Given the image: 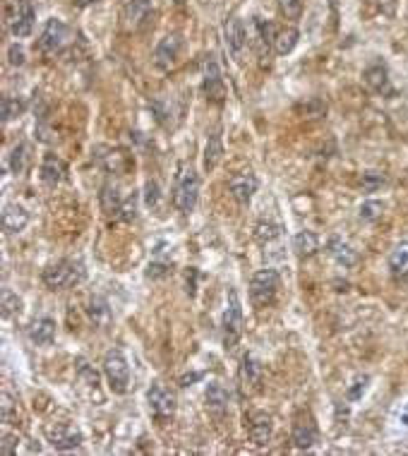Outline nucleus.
<instances>
[{
  "label": "nucleus",
  "instance_id": "nucleus-28",
  "mask_svg": "<svg viewBox=\"0 0 408 456\" xmlns=\"http://www.w3.org/2000/svg\"><path fill=\"white\" fill-rule=\"evenodd\" d=\"M123 202H125V199L120 197V192H118L116 185H104V190H101V209L106 211V214H120Z\"/></svg>",
  "mask_w": 408,
  "mask_h": 456
},
{
  "label": "nucleus",
  "instance_id": "nucleus-1",
  "mask_svg": "<svg viewBox=\"0 0 408 456\" xmlns=\"http://www.w3.org/2000/svg\"><path fill=\"white\" fill-rule=\"evenodd\" d=\"M82 279H85V266H82V262H75V259H61L56 264H49L44 269V274H41L44 286L51 288V291L73 288Z\"/></svg>",
  "mask_w": 408,
  "mask_h": 456
},
{
  "label": "nucleus",
  "instance_id": "nucleus-41",
  "mask_svg": "<svg viewBox=\"0 0 408 456\" xmlns=\"http://www.w3.org/2000/svg\"><path fill=\"white\" fill-rule=\"evenodd\" d=\"M368 382H370V377H360V380H356V384H353V387L348 389V399H351V401H358L360 396L365 394V389H368Z\"/></svg>",
  "mask_w": 408,
  "mask_h": 456
},
{
  "label": "nucleus",
  "instance_id": "nucleus-3",
  "mask_svg": "<svg viewBox=\"0 0 408 456\" xmlns=\"http://www.w3.org/2000/svg\"><path fill=\"white\" fill-rule=\"evenodd\" d=\"M281 279L274 269H262L252 276L250 281V303L255 310H264V307L274 305L276 295H279Z\"/></svg>",
  "mask_w": 408,
  "mask_h": 456
},
{
  "label": "nucleus",
  "instance_id": "nucleus-18",
  "mask_svg": "<svg viewBox=\"0 0 408 456\" xmlns=\"http://www.w3.org/2000/svg\"><path fill=\"white\" fill-rule=\"evenodd\" d=\"M271 418L267 413H252L250 420H247V435H250V440L257 444V447H264L269 440H271Z\"/></svg>",
  "mask_w": 408,
  "mask_h": 456
},
{
  "label": "nucleus",
  "instance_id": "nucleus-39",
  "mask_svg": "<svg viewBox=\"0 0 408 456\" xmlns=\"http://www.w3.org/2000/svg\"><path fill=\"white\" fill-rule=\"evenodd\" d=\"M159 197H161V190H159V183L156 180H149L144 187V202L149 207H156L159 204Z\"/></svg>",
  "mask_w": 408,
  "mask_h": 456
},
{
  "label": "nucleus",
  "instance_id": "nucleus-42",
  "mask_svg": "<svg viewBox=\"0 0 408 456\" xmlns=\"http://www.w3.org/2000/svg\"><path fill=\"white\" fill-rule=\"evenodd\" d=\"M17 437L15 435H10V432H5L3 435V447H0V452H3L5 456H13L17 452Z\"/></svg>",
  "mask_w": 408,
  "mask_h": 456
},
{
  "label": "nucleus",
  "instance_id": "nucleus-20",
  "mask_svg": "<svg viewBox=\"0 0 408 456\" xmlns=\"http://www.w3.org/2000/svg\"><path fill=\"white\" fill-rule=\"evenodd\" d=\"M327 252H329V257H332L334 262L341 264V266H356L358 264V252L353 250L346 240L336 238V235H334V238H329Z\"/></svg>",
  "mask_w": 408,
  "mask_h": 456
},
{
  "label": "nucleus",
  "instance_id": "nucleus-22",
  "mask_svg": "<svg viewBox=\"0 0 408 456\" xmlns=\"http://www.w3.org/2000/svg\"><path fill=\"white\" fill-rule=\"evenodd\" d=\"M240 380H242V387L255 392L259 389V382H262V368L252 355H245L242 358V365H240Z\"/></svg>",
  "mask_w": 408,
  "mask_h": 456
},
{
  "label": "nucleus",
  "instance_id": "nucleus-19",
  "mask_svg": "<svg viewBox=\"0 0 408 456\" xmlns=\"http://www.w3.org/2000/svg\"><path fill=\"white\" fill-rule=\"evenodd\" d=\"M65 178V164L56 154H46L44 161H41V180H44L46 187H56L61 185Z\"/></svg>",
  "mask_w": 408,
  "mask_h": 456
},
{
  "label": "nucleus",
  "instance_id": "nucleus-34",
  "mask_svg": "<svg viewBox=\"0 0 408 456\" xmlns=\"http://www.w3.org/2000/svg\"><path fill=\"white\" fill-rule=\"evenodd\" d=\"M257 240L259 242H269V240H276L281 235V226L276 223H257V230H255Z\"/></svg>",
  "mask_w": 408,
  "mask_h": 456
},
{
  "label": "nucleus",
  "instance_id": "nucleus-2",
  "mask_svg": "<svg viewBox=\"0 0 408 456\" xmlns=\"http://www.w3.org/2000/svg\"><path fill=\"white\" fill-rule=\"evenodd\" d=\"M199 175L194 173V168L190 166H183L178 178H175V185H173V207L180 211V214H190V211L197 207L199 199Z\"/></svg>",
  "mask_w": 408,
  "mask_h": 456
},
{
  "label": "nucleus",
  "instance_id": "nucleus-24",
  "mask_svg": "<svg viewBox=\"0 0 408 456\" xmlns=\"http://www.w3.org/2000/svg\"><path fill=\"white\" fill-rule=\"evenodd\" d=\"M389 269L396 279H408V240L399 242L389 254Z\"/></svg>",
  "mask_w": 408,
  "mask_h": 456
},
{
  "label": "nucleus",
  "instance_id": "nucleus-11",
  "mask_svg": "<svg viewBox=\"0 0 408 456\" xmlns=\"http://www.w3.org/2000/svg\"><path fill=\"white\" fill-rule=\"evenodd\" d=\"M46 437H49L51 447L58 452H68L82 444V432L80 428H75L73 423H56L46 428Z\"/></svg>",
  "mask_w": 408,
  "mask_h": 456
},
{
  "label": "nucleus",
  "instance_id": "nucleus-10",
  "mask_svg": "<svg viewBox=\"0 0 408 456\" xmlns=\"http://www.w3.org/2000/svg\"><path fill=\"white\" fill-rule=\"evenodd\" d=\"M202 92L206 94V99L214 104H221L226 99V85H223L221 70H218V63L214 58H206L204 61V70H202Z\"/></svg>",
  "mask_w": 408,
  "mask_h": 456
},
{
  "label": "nucleus",
  "instance_id": "nucleus-15",
  "mask_svg": "<svg viewBox=\"0 0 408 456\" xmlns=\"http://www.w3.org/2000/svg\"><path fill=\"white\" fill-rule=\"evenodd\" d=\"M228 190L233 195V199L238 204H250L252 195L257 192V178L250 175V173H240V175H233L228 183Z\"/></svg>",
  "mask_w": 408,
  "mask_h": 456
},
{
  "label": "nucleus",
  "instance_id": "nucleus-12",
  "mask_svg": "<svg viewBox=\"0 0 408 456\" xmlns=\"http://www.w3.org/2000/svg\"><path fill=\"white\" fill-rule=\"evenodd\" d=\"M317 437H319V430H317L315 418H312L307 411H300L293 420V444L298 449H310V447H315Z\"/></svg>",
  "mask_w": 408,
  "mask_h": 456
},
{
  "label": "nucleus",
  "instance_id": "nucleus-40",
  "mask_svg": "<svg viewBox=\"0 0 408 456\" xmlns=\"http://www.w3.org/2000/svg\"><path fill=\"white\" fill-rule=\"evenodd\" d=\"M168 269H171L168 262H149V266H147V276H149V279H161V276L168 274Z\"/></svg>",
  "mask_w": 408,
  "mask_h": 456
},
{
  "label": "nucleus",
  "instance_id": "nucleus-29",
  "mask_svg": "<svg viewBox=\"0 0 408 456\" xmlns=\"http://www.w3.org/2000/svg\"><path fill=\"white\" fill-rule=\"evenodd\" d=\"M89 317L94 324H99V327H106V324L111 322V310H109V303L101 298V295H94L89 300Z\"/></svg>",
  "mask_w": 408,
  "mask_h": 456
},
{
  "label": "nucleus",
  "instance_id": "nucleus-23",
  "mask_svg": "<svg viewBox=\"0 0 408 456\" xmlns=\"http://www.w3.org/2000/svg\"><path fill=\"white\" fill-rule=\"evenodd\" d=\"M319 250V238L312 230H300V233L293 235V252L298 254L300 259L312 257Z\"/></svg>",
  "mask_w": 408,
  "mask_h": 456
},
{
  "label": "nucleus",
  "instance_id": "nucleus-6",
  "mask_svg": "<svg viewBox=\"0 0 408 456\" xmlns=\"http://www.w3.org/2000/svg\"><path fill=\"white\" fill-rule=\"evenodd\" d=\"M152 15H154L152 0H130L120 13V27L125 32H140L142 27L149 25Z\"/></svg>",
  "mask_w": 408,
  "mask_h": 456
},
{
  "label": "nucleus",
  "instance_id": "nucleus-35",
  "mask_svg": "<svg viewBox=\"0 0 408 456\" xmlns=\"http://www.w3.org/2000/svg\"><path fill=\"white\" fill-rule=\"evenodd\" d=\"M77 372H80V377H82V380H85L87 384H89V387H94V389L99 387V375H97V370L89 368V363H87L85 358L77 360Z\"/></svg>",
  "mask_w": 408,
  "mask_h": 456
},
{
  "label": "nucleus",
  "instance_id": "nucleus-25",
  "mask_svg": "<svg viewBox=\"0 0 408 456\" xmlns=\"http://www.w3.org/2000/svg\"><path fill=\"white\" fill-rule=\"evenodd\" d=\"M298 41H300V32L295 27H286V29H281L279 34H276V39H274V51L279 53V56H288L295 46H298Z\"/></svg>",
  "mask_w": 408,
  "mask_h": 456
},
{
  "label": "nucleus",
  "instance_id": "nucleus-5",
  "mask_svg": "<svg viewBox=\"0 0 408 456\" xmlns=\"http://www.w3.org/2000/svg\"><path fill=\"white\" fill-rule=\"evenodd\" d=\"M221 327H223V343H226V348H233L242 334V305L235 288L228 291V303H226V310H223Z\"/></svg>",
  "mask_w": 408,
  "mask_h": 456
},
{
  "label": "nucleus",
  "instance_id": "nucleus-38",
  "mask_svg": "<svg viewBox=\"0 0 408 456\" xmlns=\"http://www.w3.org/2000/svg\"><path fill=\"white\" fill-rule=\"evenodd\" d=\"M123 218V221H132L135 216H137V195H130V197L123 202V209H120V214H118Z\"/></svg>",
  "mask_w": 408,
  "mask_h": 456
},
{
  "label": "nucleus",
  "instance_id": "nucleus-37",
  "mask_svg": "<svg viewBox=\"0 0 408 456\" xmlns=\"http://www.w3.org/2000/svg\"><path fill=\"white\" fill-rule=\"evenodd\" d=\"M384 185V175L377 173V171H368V173H363V190L365 192H375L377 187Z\"/></svg>",
  "mask_w": 408,
  "mask_h": 456
},
{
  "label": "nucleus",
  "instance_id": "nucleus-43",
  "mask_svg": "<svg viewBox=\"0 0 408 456\" xmlns=\"http://www.w3.org/2000/svg\"><path fill=\"white\" fill-rule=\"evenodd\" d=\"M10 63L25 65V51H22L20 46H13V49H10Z\"/></svg>",
  "mask_w": 408,
  "mask_h": 456
},
{
  "label": "nucleus",
  "instance_id": "nucleus-9",
  "mask_svg": "<svg viewBox=\"0 0 408 456\" xmlns=\"http://www.w3.org/2000/svg\"><path fill=\"white\" fill-rule=\"evenodd\" d=\"M34 20H37V10L29 0H15L13 15H10V32L15 39H27L34 32Z\"/></svg>",
  "mask_w": 408,
  "mask_h": 456
},
{
  "label": "nucleus",
  "instance_id": "nucleus-32",
  "mask_svg": "<svg viewBox=\"0 0 408 456\" xmlns=\"http://www.w3.org/2000/svg\"><path fill=\"white\" fill-rule=\"evenodd\" d=\"M279 3V10L286 20H300L303 15V0H276Z\"/></svg>",
  "mask_w": 408,
  "mask_h": 456
},
{
  "label": "nucleus",
  "instance_id": "nucleus-30",
  "mask_svg": "<svg viewBox=\"0 0 408 456\" xmlns=\"http://www.w3.org/2000/svg\"><path fill=\"white\" fill-rule=\"evenodd\" d=\"M27 166H29V144L27 142H20L13 149V154H10V168H13L15 175H20L27 171Z\"/></svg>",
  "mask_w": 408,
  "mask_h": 456
},
{
  "label": "nucleus",
  "instance_id": "nucleus-21",
  "mask_svg": "<svg viewBox=\"0 0 408 456\" xmlns=\"http://www.w3.org/2000/svg\"><path fill=\"white\" fill-rule=\"evenodd\" d=\"M29 339H32L37 346H49L56 339V322L51 317H39L29 324Z\"/></svg>",
  "mask_w": 408,
  "mask_h": 456
},
{
  "label": "nucleus",
  "instance_id": "nucleus-36",
  "mask_svg": "<svg viewBox=\"0 0 408 456\" xmlns=\"http://www.w3.org/2000/svg\"><path fill=\"white\" fill-rule=\"evenodd\" d=\"M20 310H22V300L17 298L13 291H8V288H5V291H3V315L10 317V315H15V312H20Z\"/></svg>",
  "mask_w": 408,
  "mask_h": 456
},
{
  "label": "nucleus",
  "instance_id": "nucleus-44",
  "mask_svg": "<svg viewBox=\"0 0 408 456\" xmlns=\"http://www.w3.org/2000/svg\"><path fill=\"white\" fill-rule=\"evenodd\" d=\"M194 380H202V372H194V375H185L180 380V384L183 387H187V382H194Z\"/></svg>",
  "mask_w": 408,
  "mask_h": 456
},
{
  "label": "nucleus",
  "instance_id": "nucleus-7",
  "mask_svg": "<svg viewBox=\"0 0 408 456\" xmlns=\"http://www.w3.org/2000/svg\"><path fill=\"white\" fill-rule=\"evenodd\" d=\"M147 404H149L152 416L161 423L175 416V396L163 384H152L149 392H147Z\"/></svg>",
  "mask_w": 408,
  "mask_h": 456
},
{
  "label": "nucleus",
  "instance_id": "nucleus-27",
  "mask_svg": "<svg viewBox=\"0 0 408 456\" xmlns=\"http://www.w3.org/2000/svg\"><path fill=\"white\" fill-rule=\"evenodd\" d=\"M206 406L211 408V411H226L228 406V392L223 389V384L218 382H211L209 387H206Z\"/></svg>",
  "mask_w": 408,
  "mask_h": 456
},
{
  "label": "nucleus",
  "instance_id": "nucleus-4",
  "mask_svg": "<svg viewBox=\"0 0 408 456\" xmlns=\"http://www.w3.org/2000/svg\"><path fill=\"white\" fill-rule=\"evenodd\" d=\"M104 375L113 394H128L130 389V365L120 351H109L104 358Z\"/></svg>",
  "mask_w": 408,
  "mask_h": 456
},
{
  "label": "nucleus",
  "instance_id": "nucleus-14",
  "mask_svg": "<svg viewBox=\"0 0 408 456\" xmlns=\"http://www.w3.org/2000/svg\"><path fill=\"white\" fill-rule=\"evenodd\" d=\"M223 41H226L230 56H233L235 61H240L242 51H245V46H247V32H245L242 20H238V17H228V20L223 22Z\"/></svg>",
  "mask_w": 408,
  "mask_h": 456
},
{
  "label": "nucleus",
  "instance_id": "nucleus-13",
  "mask_svg": "<svg viewBox=\"0 0 408 456\" xmlns=\"http://www.w3.org/2000/svg\"><path fill=\"white\" fill-rule=\"evenodd\" d=\"M183 51V39L180 34H168V37H163L159 41L156 51H154V65H156L159 70H168L173 68L175 61H178Z\"/></svg>",
  "mask_w": 408,
  "mask_h": 456
},
{
  "label": "nucleus",
  "instance_id": "nucleus-31",
  "mask_svg": "<svg viewBox=\"0 0 408 456\" xmlns=\"http://www.w3.org/2000/svg\"><path fill=\"white\" fill-rule=\"evenodd\" d=\"M25 109H27V104L22 101V99L5 97L3 99V123H10L13 118H20L22 113H25Z\"/></svg>",
  "mask_w": 408,
  "mask_h": 456
},
{
  "label": "nucleus",
  "instance_id": "nucleus-33",
  "mask_svg": "<svg viewBox=\"0 0 408 456\" xmlns=\"http://www.w3.org/2000/svg\"><path fill=\"white\" fill-rule=\"evenodd\" d=\"M382 211H384L382 202L368 199V202H363V207H360V218H365V221H377V218L382 216Z\"/></svg>",
  "mask_w": 408,
  "mask_h": 456
},
{
  "label": "nucleus",
  "instance_id": "nucleus-46",
  "mask_svg": "<svg viewBox=\"0 0 408 456\" xmlns=\"http://www.w3.org/2000/svg\"><path fill=\"white\" fill-rule=\"evenodd\" d=\"M372 3H387V0H372Z\"/></svg>",
  "mask_w": 408,
  "mask_h": 456
},
{
  "label": "nucleus",
  "instance_id": "nucleus-8",
  "mask_svg": "<svg viewBox=\"0 0 408 456\" xmlns=\"http://www.w3.org/2000/svg\"><path fill=\"white\" fill-rule=\"evenodd\" d=\"M70 41V27L61 20H49L39 37V49L44 53H61Z\"/></svg>",
  "mask_w": 408,
  "mask_h": 456
},
{
  "label": "nucleus",
  "instance_id": "nucleus-45",
  "mask_svg": "<svg viewBox=\"0 0 408 456\" xmlns=\"http://www.w3.org/2000/svg\"><path fill=\"white\" fill-rule=\"evenodd\" d=\"M94 3H99V0H75L77 8H89V5H94Z\"/></svg>",
  "mask_w": 408,
  "mask_h": 456
},
{
  "label": "nucleus",
  "instance_id": "nucleus-26",
  "mask_svg": "<svg viewBox=\"0 0 408 456\" xmlns=\"http://www.w3.org/2000/svg\"><path fill=\"white\" fill-rule=\"evenodd\" d=\"M221 156H223L221 135H211V137L206 140V147H204V168L206 171L216 168L218 161H221Z\"/></svg>",
  "mask_w": 408,
  "mask_h": 456
},
{
  "label": "nucleus",
  "instance_id": "nucleus-17",
  "mask_svg": "<svg viewBox=\"0 0 408 456\" xmlns=\"http://www.w3.org/2000/svg\"><path fill=\"white\" fill-rule=\"evenodd\" d=\"M29 223V211L22 204L8 202L3 207V228L5 233H20L25 230Z\"/></svg>",
  "mask_w": 408,
  "mask_h": 456
},
{
  "label": "nucleus",
  "instance_id": "nucleus-16",
  "mask_svg": "<svg viewBox=\"0 0 408 456\" xmlns=\"http://www.w3.org/2000/svg\"><path fill=\"white\" fill-rule=\"evenodd\" d=\"M363 80L372 92L377 94H389L392 92V82H389V70L382 61H375L372 65H368L363 73Z\"/></svg>",
  "mask_w": 408,
  "mask_h": 456
}]
</instances>
